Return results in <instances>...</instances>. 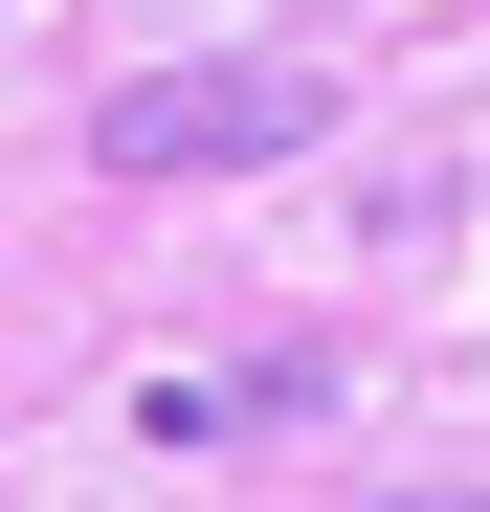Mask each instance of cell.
I'll use <instances>...</instances> for the list:
<instances>
[{
  "label": "cell",
  "instance_id": "obj_1",
  "mask_svg": "<svg viewBox=\"0 0 490 512\" xmlns=\"http://www.w3.org/2000/svg\"><path fill=\"white\" fill-rule=\"evenodd\" d=\"M290 134H312L290 67H223V90H112V112H90L112 179H201V156H290Z\"/></svg>",
  "mask_w": 490,
  "mask_h": 512
}]
</instances>
